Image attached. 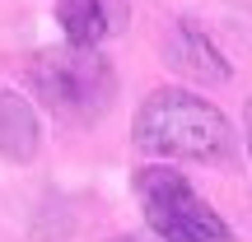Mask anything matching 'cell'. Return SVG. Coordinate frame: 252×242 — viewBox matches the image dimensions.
Masks as SVG:
<instances>
[{
	"instance_id": "7a4b0ae2",
	"label": "cell",
	"mask_w": 252,
	"mask_h": 242,
	"mask_svg": "<svg viewBox=\"0 0 252 242\" xmlns=\"http://www.w3.org/2000/svg\"><path fill=\"white\" fill-rule=\"evenodd\" d=\"M28 89L52 108V117L70 126H89L112 108L117 70L98 47H47L28 61Z\"/></svg>"
},
{
	"instance_id": "3957f363",
	"label": "cell",
	"mask_w": 252,
	"mask_h": 242,
	"mask_svg": "<svg viewBox=\"0 0 252 242\" xmlns=\"http://www.w3.org/2000/svg\"><path fill=\"white\" fill-rule=\"evenodd\" d=\"M145 224L159 242H234L229 224L201 200V191L178 168H140L135 172Z\"/></svg>"
},
{
	"instance_id": "277c9868",
	"label": "cell",
	"mask_w": 252,
	"mask_h": 242,
	"mask_svg": "<svg viewBox=\"0 0 252 242\" xmlns=\"http://www.w3.org/2000/svg\"><path fill=\"white\" fill-rule=\"evenodd\" d=\"M163 61H168L173 70H182V75H191V80H201V84L229 80V61L220 56V47L210 42L196 24H187V19L168 28V37H163Z\"/></svg>"
},
{
	"instance_id": "5b68a950",
	"label": "cell",
	"mask_w": 252,
	"mask_h": 242,
	"mask_svg": "<svg viewBox=\"0 0 252 242\" xmlns=\"http://www.w3.org/2000/svg\"><path fill=\"white\" fill-rule=\"evenodd\" d=\"M56 24L70 47H98L103 37L126 28L122 0H56Z\"/></svg>"
},
{
	"instance_id": "8992f818",
	"label": "cell",
	"mask_w": 252,
	"mask_h": 242,
	"mask_svg": "<svg viewBox=\"0 0 252 242\" xmlns=\"http://www.w3.org/2000/svg\"><path fill=\"white\" fill-rule=\"evenodd\" d=\"M37 140H42V131H37L33 108L14 89H0V154L14 163H28L37 154Z\"/></svg>"
},
{
	"instance_id": "6da1fadb",
	"label": "cell",
	"mask_w": 252,
	"mask_h": 242,
	"mask_svg": "<svg viewBox=\"0 0 252 242\" xmlns=\"http://www.w3.org/2000/svg\"><path fill=\"white\" fill-rule=\"evenodd\" d=\"M131 140L135 149L154 154V159H191V163H215L234 149V131H229L224 112L187 89H154L135 108Z\"/></svg>"
},
{
	"instance_id": "52a82bcc",
	"label": "cell",
	"mask_w": 252,
	"mask_h": 242,
	"mask_svg": "<svg viewBox=\"0 0 252 242\" xmlns=\"http://www.w3.org/2000/svg\"><path fill=\"white\" fill-rule=\"evenodd\" d=\"M243 121H248V154H252V103H248V112H243Z\"/></svg>"
},
{
	"instance_id": "ba28073f",
	"label": "cell",
	"mask_w": 252,
	"mask_h": 242,
	"mask_svg": "<svg viewBox=\"0 0 252 242\" xmlns=\"http://www.w3.org/2000/svg\"><path fill=\"white\" fill-rule=\"evenodd\" d=\"M112 242H145V238H112ZM154 242H159V238H154Z\"/></svg>"
}]
</instances>
